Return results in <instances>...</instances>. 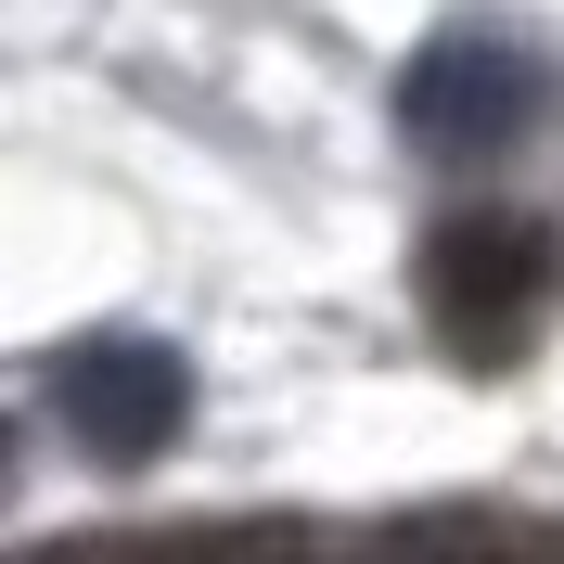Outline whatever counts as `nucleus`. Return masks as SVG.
<instances>
[{"mask_svg":"<svg viewBox=\"0 0 564 564\" xmlns=\"http://www.w3.org/2000/svg\"><path fill=\"white\" fill-rule=\"evenodd\" d=\"M552 282H564V245L527 206H449L423 231V321H436V347L462 372L527 359L539 321H552Z\"/></svg>","mask_w":564,"mask_h":564,"instance_id":"1","label":"nucleus"},{"mask_svg":"<svg viewBox=\"0 0 564 564\" xmlns=\"http://www.w3.org/2000/svg\"><path fill=\"white\" fill-rule=\"evenodd\" d=\"M552 52H539L527 26H436L398 65V141H411L423 167H488V154H513V141L552 116Z\"/></svg>","mask_w":564,"mask_h":564,"instance_id":"2","label":"nucleus"},{"mask_svg":"<svg viewBox=\"0 0 564 564\" xmlns=\"http://www.w3.org/2000/svg\"><path fill=\"white\" fill-rule=\"evenodd\" d=\"M52 423H65L104 475H141V462H167L180 423H193V359H180L167 334H77V347L52 359Z\"/></svg>","mask_w":564,"mask_h":564,"instance_id":"3","label":"nucleus"}]
</instances>
